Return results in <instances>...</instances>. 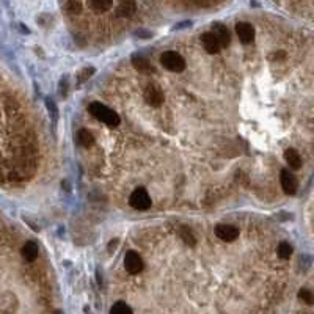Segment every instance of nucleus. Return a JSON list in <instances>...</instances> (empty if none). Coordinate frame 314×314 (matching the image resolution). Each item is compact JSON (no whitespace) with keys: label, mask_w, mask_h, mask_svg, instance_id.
Returning <instances> with one entry per match:
<instances>
[{"label":"nucleus","mask_w":314,"mask_h":314,"mask_svg":"<svg viewBox=\"0 0 314 314\" xmlns=\"http://www.w3.org/2000/svg\"><path fill=\"white\" fill-rule=\"evenodd\" d=\"M90 6L97 13H104L107 9H110L113 5V0H90Z\"/></svg>","instance_id":"16"},{"label":"nucleus","mask_w":314,"mask_h":314,"mask_svg":"<svg viewBox=\"0 0 314 314\" xmlns=\"http://www.w3.org/2000/svg\"><path fill=\"white\" fill-rule=\"evenodd\" d=\"M38 254H39V248H38V243L33 242V240H28L25 242V245L22 247V256L25 261L28 262H32L38 258Z\"/></svg>","instance_id":"13"},{"label":"nucleus","mask_w":314,"mask_h":314,"mask_svg":"<svg viewBox=\"0 0 314 314\" xmlns=\"http://www.w3.org/2000/svg\"><path fill=\"white\" fill-rule=\"evenodd\" d=\"M160 63L165 70H168L171 73H181L184 71L185 68V60L184 57L174 51H168V52H163L160 55Z\"/></svg>","instance_id":"2"},{"label":"nucleus","mask_w":314,"mask_h":314,"mask_svg":"<svg viewBox=\"0 0 314 314\" xmlns=\"http://www.w3.org/2000/svg\"><path fill=\"white\" fill-rule=\"evenodd\" d=\"M129 204L137 211H146L151 208V196L145 189H137L129 196Z\"/></svg>","instance_id":"3"},{"label":"nucleus","mask_w":314,"mask_h":314,"mask_svg":"<svg viewBox=\"0 0 314 314\" xmlns=\"http://www.w3.org/2000/svg\"><path fill=\"white\" fill-rule=\"evenodd\" d=\"M145 101L148 102L150 105H153V107H159L165 101L163 91L160 90L159 86H156V85L151 83V85H148L145 88Z\"/></svg>","instance_id":"5"},{"label":"nucleus","mask_w":314,"mask_h":314,"mask_svg":"<svg viewBox=\"0 0 314 314\" xmlns=\"http://www.w3.org/2000/svg\"><path fill=\"white\" fill-rule=\"evenodd\" d=\"M179 234H181V239L185 242V243H187V245H190V247H192V245H195V236L192 234V231L189 230V228H182L181 231H179Z\"/></svg>","instance_id":"21"},{"label":"nucleus","mask_w":314,"mask_h":314,"mask_svg":"<svg viewBox=\"0 0 314 314\" xmlns=\"http://www.w3.org/2000/svg\"><path fill=\"white\" fill-rule=\"evenodd\" d=\"M124 267L131 275H137L140 273L143 269V261L142 256L137 251H127L124 256Z\"/></svg>","instance_id":"4"},{"label":"nucleus","mask_w":314,"mask_h":314,"mask_svg":"<svg viewBox=\"0 0 314 314\" xmlns=\"http://www.w3.org/2000/svg\"><path fill=\"white\" fill-rule=\"evenodd\" d=\"M116 245H118V240H112V242H110V247H109V250H110V251H113V248L116 247Z\"/></svg>","instance_id":"26"},{"label":"nucleus","mask_w":314,"mask_h":314,"mask_svg":"<svg viewBox=\"0 0 314 314\" xmlns=\"http://www.w3.org/2000/svg\"><path fill=\"white\" fill-rule=\"evenodd\" d=\"M215 236L225 242H233L239 237V230L233 225H217L215 227Z\"/></svg>","instance_id":"6"},{"label":"nucleus","mask_w":314,"mask_h":314,"mask_svg":"<svg viewBox=\"0 0 314 314\" xmlns=\"http://www.w3.org/2000/svg\"><path fill=\"white\" fill-rule=\"evenodd\" d=\"M236 33H237L239 39L243 44H250L254 39V28L248 22H239L236 25Z\"/></svg>","instance_id":"8"},{"label":"nucleus","mask_w":314,"mask_h":314,"mask_svg":"<svg viewBox=\"0 0 314 314\" xmlns=\"http://www.w3.org/2000/svg\"><path fill=\"white\" fill-rule=\"evenodd\" d=\"M110 314H132L131 307L124 302H116L110 310Z\"/></svg>","instance_id":"18"},{"label":"nucleus","mask_w":314,"mask_h":314,"mask_svg":"<svg viewBox=\"0 0 314 314\" xmlns=\"http://www.w3.org/2000/svg\"><path fill=\"white\" fill-rule=\"evenodd\" d=\"M299 297H300L302 302H305L307 305H313V303H314V294L311 291H308V289H300Z\"/></svg>","instance_id":"22"},{"label":"nucleus","mask_w":314,"mask_h":314,"mask_svg":"<svg viewBox=\"0 0 314 314\" xmlns=\"http://www.w3.org/2000/svg\"><path fill=\"white\" fill-rule=\"evenodd\" d=\"M65 8H66V11H68V13H71V14H78V13L82 11V3L78 2V0H68L66 5H65Z\"/></svg>","instance_id":"19"},{"label":"nucleus","mask_w":314,"mask_h":314,"mask_svg":"<svg viewBox=\"0 0 314 314\" xmlns=\"http://www.w3.org/2000/svg\"><path fill=\"white\" fill-rule=\"evenodd\" d=\"M192 3H195V5H200V6H203V5H206V0H190Z\"/></svg>","instance_id":"25"},{"label":"nucleus","mask_w":314,"mask_h":314,"mask_svg":"<svg viewBox=\"0 0 314 314\" xmlns=\"http://www.w3.org/2000/svg\"><path fill=\"white\" fill-rule=\"evenodd\" d=\"M212 33L214 36L217 38V41L220 44V47H228L230 46V41H231V35H230V30L225 25L222 24H215L214 28H212Z\"/></svg>","instance_id":"9"},{"label":"nucleus","mask_w":314,"mask_h":314,"mask_svg":"<svg viewBox=\"0 0 314 314\" xmlns=\"http://www.w3.org/2000/svg\"><path fill=\"white\" fill-rule=\"evenodd\" d=\"M137 36H140V38H150L151 33L150 32H145V30H139V32H137Z\"/></svg>","instance_id":"24"},{"label":"nucleus","mask_w":314,"mask_h":314,"mask_svg":"<svg viewBox=\"0 0 314 314\" xmlns=\"http://www.w3.org/2000/svg\"><path fill=\"white\" fill-rule=\"evenodd\" d=\"M277 254L281 259H289L292 254V245L289 242H281L277 247Z\"/></svg>","instance_id":"17"},{"label":"nucleus","mask_w":314,"mask_h":314,"mask_svg":"<svg viewBox=\"0 0 314 314\" xmlns=\"http://www.w3.org/2000/svg\"><path fill=\"white\" fill-rule=\"evenodd\" d=\"M77 142L80 146H83V148H90V146L94 143V137L91 135L90 131L86 129H80L77 132Z\"/></svg>","instance_id":"15"},{"label":"nucleus","mask_w":314,"mask_h":314,"mask_svg":"<svg viewBox=\"0 0 314 314\" xmlns=\"http://www.w3.org/2000/svg\"><path fill=\"white\" fill-rule=\"evenodd\" d=\"M47 107H49V110H51V115H52L54 118H57V115H58V112H57V107L54 105V102H52V101H49V99H47Z\"/></svg>","instance_id":"23"},{"label":"nucleus","mask_w":314,"mask_h":314,"mask_svg":"<svg viewBox=\"0 0 314 314\" xmlns=\"http://www.w3.org/2000/svg\"><path fill=\"white\" fill-rule=\"evenodd\" d=\"M284 159H286L288 165L294 170H299L302 166V157H300V154L296 150L289 148V150L284 151Z\"/></svg>","instance_id":"14"},{"label":"nucleus","mask_w":314,"mask_h":314,"mask_svg":"<svg viewBox=\"0 0 314 314\" xmlns=\"http://www.w3.org/2000/svg\"><path fill=\"white\" fill-rule=\"evenodd\" d=\"M201 43H203L204 51L208 52V54H219V51L222 49L220 44H219V41H217V38L214 36L212 32L204 33V35L201 36Z\"/></svg>","instance_id":"10"},{"label":"nucleus","mask_w":314,"mask_h":314,"mask_svg":"<svg viewBox=\"0 0 314 314\" xmlns=\"http://www.w3.org/2000/svg\"><path fill=\"white\" fill-rule=\"evenodd\" d=\"M93 74H94V70H93L91 66L83 68V70H82L80 73L77 74V82H78V83H83V82H86L88 78H90Z\"/></svg>","instance_id":"20"},{"label":"nucleus","mask_w":314,"mask_h":314,"mask_svg":"<svg viewBox=\"0 0 314 314\" xmlns=\"http://www.w3.org/2000/svg\"><path fill=\"white\" fill-rule=\"evenodd\" d=\"M137 3L135 0H120V5L116 8V14L121 17H129L135 13Z\"/></svg>","instance_id":"12"},{"label":"nucleus","mask_w":314,"mask_h":314,"mask_svg":"<svg viewBox=\"0 0 314 314\" xmlns=\"http://www.w3.org/2000/svg\"><path fill=\"white\" fill-rule=\"evenodd\" d=\"M88 112H90L96 120L102 121L104 124L110 126V127H116L120 124V116L116 115V112H113L109 107H105L101 102H91L88 105Z\"/></svg>","instance_id":"1"},{"label":"nucleus","mask_w":314,"mask_h":314,"mask_svg":"<svg viewBox=\"0 0 314 314\" xmlns=\"http://www.w3.org/2000/svg\"><path fill=\"white\" fill-rule=\"evenodd\" d=\"M280 181H281V187L288 195H294L297 192V179L289 170H283L280 174Z\"/></svg>","instance_id":"7"},{"label":"nucleus","mask_w":314,"mask_h":314,"mask_svg":"<svg viewBox=\"0 0 314 314\" xmlns=\"http://www.w3.org/2000/svg\"><path fill=\"white\" fill-rule=\"evenodd\" d=\"M132 65L135 66L137 71H140L142 74H151L153 73V65L150 60L143 55H132Z\"/></svg>","instance_id":"11"}]
</instances>
